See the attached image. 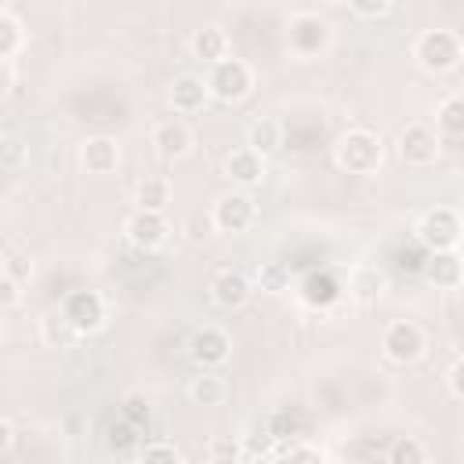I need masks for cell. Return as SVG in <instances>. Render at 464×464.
Listing matches in <instances>:
<instances>
[{"label": "cell", "mask_w": 464, "mask_h": 464, "mask_svg": "<svg viewBox=\"0 0 464 464\" xmlns=\"http://www.w3.org/2000/svg\"><path fill=\"white\" fill-rule=\"evenodd\" d=\"M413 58L428 72H453L464 58V40L453 29H424L413 40Z\"/></svg>", "instance_id": "cell-1"}, {"label": "cell", "mask_w": 464, "mask_h": 464, "mask_svg": "<svg viewBox=\"0 0 464 464\" xmlns=\"http://www.w3.org/2000/svg\"><path fill=\"white\" fill-rule=\"evenodd\" d=\"M381 156H384L381 138H377L373 130H366V127L344 130V134L337 138V145H334V160H337V167L348 170V174H373V170L381 167Z\"/></svg>", "instance_id": "cell-2"}, {"label": "cell", "mask_w": 464, "mask_h": 464, "mask_svg": "<svg viewBox=\"0 0 464 464\" xmlns=\"http://www.w3.org/2000/svg\"><path fill=\"white\" fill-rule=\"evenodd\" d=\"M417 243L428 254H442V250H457L464 239V218L453 207H431L420 214L417 221Z\"/></svg>", "instance_id": "cell-3"}, {"label": "cell", "mask_w": 464, "mask_h": 464, "mask_svg": "<svg viewBox=\"0 0 464 464\" xmlns=\"http://www.w3.org/2000/svg\"><path fill=\"white\" fill-rule=\"evenodd\" d=\"M207 91H210V98H218V102H243L246 94H250V87H254V69L243 62V58H221L218 65H210L207 69Z\"/></svg>", "instance_id": "cell-4"}, {"label": "cell", "mask_w": 464, "mask_h": 464, "mask_svg": "<svg viewBox=\"0 0 464 464\" xmlns=\"http://www.w3.org/2000/svg\"><path fill=\"white\" fill-rule=\"evenodd\" d=\"M330 44V22L315 11H294L286 22V47L297 58H315Z\"/></svg>", "instance_id": "cell-5"}, {"label": "cell", "mask_w": 464, "mask_h": 464, "mask_svg": "<svg viewBox=\"0 0 464 464\" xmlns=\"http://www.w3.org/2000/svg\"><path fill=\"white\" fill-rule=\"evenodd\" d=\"M254 218H257V203H254L250 192H243V188H232V192L218 196L214 207H210V225H214L218 232H225V236L246 232V228L254 225Z\"/></svg>", "instance_id": "cell-6"}, {"label": "cell", "mask_w": 464, "mask_h": 464, "mask_svg": "<svg viewBox=\"0 0 464 464\" xmlns=\"http://www.w3.org/2000/svg\"><path fill=\"white\" fill-rule=\"evenodd\" d=\"M381 348H384V355H388L392 362L406 366V362H417V359L424 355L428 337H424V330H420L413 319H395V323L384 326V334H381Z\"/></svg>", "instance_id": "cell-7"}, {"label": "cell", "mask_w": 464, "mask_h": 464, "mask_svg": "<svg viewBox=\"0 0 464 464\" xmlns=\"http://www.w3.org/2000/svg\"><path fill=\"white\" fill-rule=\"evenodd\" d=\"M62 315L69 319V326L83 337V334H94V330H102V323H105V297L98 294V290H69L65 297H62Z\"/></svg>", "instance_id": "cell-8"}, {"label": "cell", "mask_w": 464, "mask_h": 464, "mask_svg": "<svg viewBox=\"0 0 464 464\" xmlns=\"http://www.w3.org/2000/svg\"><path fill=\"white\" fill-rule=\"evenodd\" d=\"M439 152H442V138H439L435 127H428V123L402 127V134H399V160L406 167H431L439 160Z\"/></svg>", "instance_id": "cell-9"}, {"label": "cell", "mask_w": 464, "mask_h": 464, "mask_svg": "<svg viewBox=\"0 0 464 464\" xmlns=\"http://www.w3.org/2000/svg\"><path fill=\"white\" fill-rule=\"evenodd\" d=\"M188 355L199 370H214L221 362H228L232 355V337L221 330V326H199L188 341Z\"/></svg>", "instance_id": "cell-10"}, {"label": "cell", "mask_w": 464, "mask_h": 464, "mask_svg": "<svg viewBox=\"0 0 464 464\" xmlns=\"http://www.w3.org/2000/svg\"><path fill=\"white\" fill-rule=\"evenodd\" d=\"M123 232L127 239L138 246V250H160L170 236V225L163 214H152V210H134L127 221H123Z\"/></svg>", "instance_id": "cell-11"}, {"label": "cell", "mask_w": 464, "mask_h": 464, "mask_svg": "<svg viewBox=\"0 0 464 464\" xmlns=\"http://www.w3.org/2000/svg\"><path fill=\"white\" fill-rule=\"evenodd\" d=\"M250 294H254V283H250V276L239 272V268H221V272L210 279V297H214L218 308L236 312V308H243V304L250 301Z\"/></svg>", "instance_id": "cell-12"}, {"label": "cell", "mask_w": 464, "mask_h": 464, "mask_svg": "<svg viewBox=\"0 0 464 464\" xmlns=\"http://www.w3.org/2000/svg\"><path fill=\"white\" fill-rule=\"evenodd\" d=\"M207 98H210L207 80H203V76H192V72L174 76V80H170V87H167V102H170V109H174V112H181V116L199 112V109L207 105Z\"/></svg>", "instance_id": "cell-13"}, {"label": "cell", "mask_w": 464, "mask_h": 464, "mask_svg": "<svg viewBox=\"0 0 464 464\" xmlns=\"http://www.w3.org/2000/svg\"><path fill=\"white\" fill-rule=\"evenodd\" d=\"M344 290H348V297L359 301V304H377V301L384 297V290H388V276H384V268L362 261V265H355V268L348 272Z\"/></svg>", "instance_id": "cell-14"}, {"label": "cell", "mask_w": 464, "mask_h": 464, "mask_svg": "<svg viewBox=\"0 0 464 464\" xmlns=\"http://www.w3.org/2000/svg\"><path fill=\"white\" fill-rule=\"evenodd\" d=\"M424 279L439 290H453L464 283V254L460 250H442V254H428V261L420 265Z\"/></svg>", "instance_id": "cell-15"}, {"label": "cell", "mask_w": 464, "mask_h": 464, "mask_svg": "<svg viewBox=\"0 0 464 464\" xmlns=\"http://www.w3.org/2000/svg\"><path fill=\"white\" fill-rule=\"evenodd\" d=\"M80 163L87 174H112L120 167V141L109 134H94L80 145Z\"/></svg>", "instance_id": "cell-16"}, {"label": "cell", "mask_w": 464, "mask_h": 464, "mask_svg": "<svg viewBox=\"0 0 464 464\" xmlns=\"http://www.w3.org/2000/svg\"><path fill=\"white\" fill-rule=\"evenodd\" d=\"M225 174L232 178V185H239L246 192V188L261 185V178H265V156H257L254 149L239 145V149H232L225 156Z\"/></svg>", "instance_id": "cell-17"}, {"label": "cell", "mask_w": 464, "mask_h": 464, "mask_svg": "<svg viewBox=\"0 0 464 464\" xmlns=\"http://www.w3.org/2000/svg\"><path fill=\"white\" fill-rule=\"evenodd\" d=\"M152 145L163 160H181V156L192 152V130L181 120H163L152 130Z\"/></svg>", "instance_id": "cell-18"}, {"label": "cell", "mask_w": 464, "mask_h": 464, "mask_svg": "<svg viewBox=\"0 0 464 464\" xmlns=\"http://www.w3.org/2000/svg\"><path fill=\"white\" fill-rule=\"evenodd\" d=\"M192 54L210 69L218 65L221 58H228V33L221 25H199L192 33Z\"/></svg>", "instance_id": "cell-19"}, {"label": "cell", "mask_w": 464, "mask_h": 464, "mask_svg": "<svg viewBox=\"0 0 464 464\" xmlns=\"http://www.w3.org/2000/svg\"><path fill=\"white\" fill-rule=\"evenodd\" d=\"M246 149H254L257 156H272L279 145H283V123L279 120H272V116H261V120H254L250 127H246V141H243Z\"/></svg>", "instance_id": "cell-20"}, {"label": "cell", "mask_w": 464, "mask_h": 464, "mask_svg": "<svg viewBox=\"0 0 464 464\" xmlns=\"http://www.w3.org/2000/svg\"><path fill=\"white\" fill-rule=\"evenodd\" d=\"M228 395V384L225 377H218L214 370H199L192 381H188V399L192 406H221Z\"/></svg>", "instance_id": "cell-21"}, {"label": "cell", "mask_w": 464, "mask_h": 464, "mask_svg": "<svg viewBox=\"0 0 464 464\" xmlns=\"http://www.w3.org/2000/svg\"><path fill=\"white\" fill-rule=\"evenodd\" d=\"M134 203L138 210H152V214H163L167 203H170V181L167 178H141L138 188H134Z\"/></svg>", "instance_id": "cell-22"}, {"label": "cell", "mask_w": 464, "mask_h": 464, "mask_svg": "<svg viewBox=\"0 0 464 464\" xmlns=\"http://www.w3.org/2000/svg\"><path fill=\"white\" fill-rule=\"evenodd\" d=\"M435 127L446 138H464V94H446L435 105Z\"/></svg>", "instance_id": "cell-23"}, {"label": "cell", "mask_w": 464, "mask_h": 464, "mask_svg": "<svg viewBox=\"0 0 464 464\" xmlns=\"http://www.w3.org/2000/svg\"><path fill=\"white\" fill-rule=\"evenodd\" d=\"M25 44V29L22 18L11 7H0V62H14V54Z\"/></svg>", "instance_id": "cell-24"}, {"label": "cell", "mask_w": 464, "mask_h": 464, "mask_svg": "<svg viewBox=\"0 0 464 464\" xmlns=\"http://www.w3.org/2000/svg\"><path fill=\"white\" fill-rule=\"evenodd\" d=\"M301 297H304L308 304H315V308H326V304H334V301L341 297V286H337L326 272H312V276L301 283Z\"/></svg>", "instance_id": "cell-25"}, {"label": "cell", "mask_w": 464, "mask_h": 464, "mask_svg": "<svg viewBox=\"0 0 464 464\" xmlns=\"http://www.w3.org/2000/svg\"><path fill=\"white\" fill-rule=\"evenodd\" d=\"M116 417H120L127 428L145 431V428H149V420H152V406H149V399H145V395H123V399H120V406H116Z\"/></svg>", "instance_id": "cell-26"}, {"label": "cell", "mask_w": 464, "mask_h": 464, "mask_svg": "<svg viewBox=\"0 0 464 464\" xmlns=\"http://www.w3.org/2000/svg\"><path fill=\"white\" fill-rule=\"evenodd\" d=\"M254 283L265 294H283V290H290V268L283 261H261L254 268Z\"/></svg>", "instance_id": "cell-27"}, {"label": "cell", "mask_w": 464, "mask_h": 464, "mask_svg": "<svg viewBox=\"0 0 464 464\" xmlns=\"http://www.w3.org/2000/svg\"><path fill=\"white\" fill-rule=\"evenodd\" d=\"M388 464H428V446L417 435H399L388 446Z\"/></svg>", "instance_id": "cell-28"}, {"label": "cell", "mask_w": 464, "mask_h": 464, "mask_svg": "<svg viewBox=\"0 0 464 464\" xmlns=\"http://www.w3.org/2000/svg\"><path fill=\"white\" fill-rule=\"evenodd\" d=\"M40 334H44V341H47V344H69V341H76V337H80V334L69 326V319L62 315V308H58V312H51V315H44Z\"/></svg>", "instance_id": "cell-29"}, {"label": "cell", "mask_w": 464, "mask_h": 464, "mask_svg": "<svg viewBox=\"0 0 464 464\" xmlns=\"http://www.w3.org/2000/svg\"><path fill=\"white\" fill-rule=\"evenodd\" d=\"M138 464H185V460H181L178 446H170V442H149L138 453Z\"/></svg>", "instance_id": "cell-30"}, {"label": "cell", "mask_w": 464, "mask_h": 464, "mask_svg": "<svg viewBox=\"0 0 464 464\" xmlns=\"http://www.w3.org/2000/svg\"><path fill=\"white\" fill-rule=\"evenodd\" d=\"M207 464H243V446L236 439H218V442H210Z\"/></svg>", "instance_id": "cell-31"}, {"label": "cell", "mask_w": 464, "mask_h": 464, "mask_svg": "<svg viewBox=\"0 0 464 464\" xmlns=\"http://www.w3.org/2000/svg\"><path fill=\"white\" fill-rule=\"evenodd\" d=\"M4 276H11V279H18L22 286L33 279V261L25 257V254H18V250H7L4 254Z\"/></svg>", "instance_id": "cell-32"}, {"label": "cell", "mask_w": 464, "mask_h": 464, "mask_svg": "<svg viewBox=\"0 0 464 464\" xmlns=\"http://www.w3.org/2000/svg\"><path fill=\"white\" fill-rule=\"evenodd\" d=\"M348 11H352L355 18H388V14L395 11V4H392V0H352Z\"/></svg>", "instance_id": "cell-33"}, {"label": "cell", "mask_w": 464, "mask_h": 464, "mask_svg": "<svg viewBox=\"0 0 464 464\" xmlns=\"http://www.w3.org/2000/svg\"><path fill=\"white\" fill-rule=\"evenodd\" d=\"M279 464H326V457H323V450H315V446H308V442H297V446H290V450L283 453Z\"/></svg>", "instance_id": "cell-34"}, {"label": "cell", "mask_w": 464, "mask_h": 464, "mask_svg": "<svg viewBox=\"0 0 464 464\" xmlns=\"http://www.w3.org/2000/svg\"><path fill=\"white\" fill-rule=\"evenodd\" d=\"M18 304H22V283L0 272V308L11 312V308H18Z\"/></svg>", "instance_id": "cell-35"}, {"label": "cell", "mask_w": 464, "mask_h": 464, "mask_svg": "<svg viewBox=\"0 0 464 464\" xmlns=\"http://www.w3.org/2000/svg\"><path fill=\"white\" fill-rule=\"evenodd\" d=\"M0 152H4V170H7V174H14V170L22 167V160H25V149H22V141H14V138H4Z\"/></svg>", "instance_id": "cell-36"}, {"label": "cell", "mask_w": 464, "mask_h": 464, "mask_svg": "<svg viewBox=\"0 0 464 464\" xmlns=\"http://www.w3.org/2000/svg\"><path fill=\"white\" fill-rule=\"evenodd\" d=\"M446 384H450V392L464 402V355L453 359V366H450V373H446Z\"/></svg>", "instance_id": "cell-37"}, {"label": "cell", "mask_w": 464, "mask_h": 464, "mask_svg": "<svg viewBox=\"0 0 464 464\" xmlns=\"http://www.w3.org/2000/svg\"><path fill=\"white\" fill-rule=\"evenodd\" d=\"M0 94H14V62H0Z\"/></svg>", "instance_id": "cell-38"}, {"label": "cell", "mask_w": 464, "mask_h": 464, "mask_svg": "<svg viewBox=\"0 0 464 464\" xmlns=\"http://www.w3.org/2000/svg\"><path fill=\"white\" fill-rule=\"evenodd\" d=\"M0 446H4V453L14 446V424H11V417L0 420Z\"/></svg>", "instance_id": "cell-39"}, {"label": "cell", "mask_w": 464, "mask_h": 464, "mask_svg": "<svg viewBox=\"0 0 464 464\" xmlns=\"http://www.w3.org/2000/svg\"><path fill=\"white\" fill-rule=\"evenodd\" d=\"M254 464H261V460H254Z\"/></svg>", "instance_id": "cell-40"}]
</instances>
